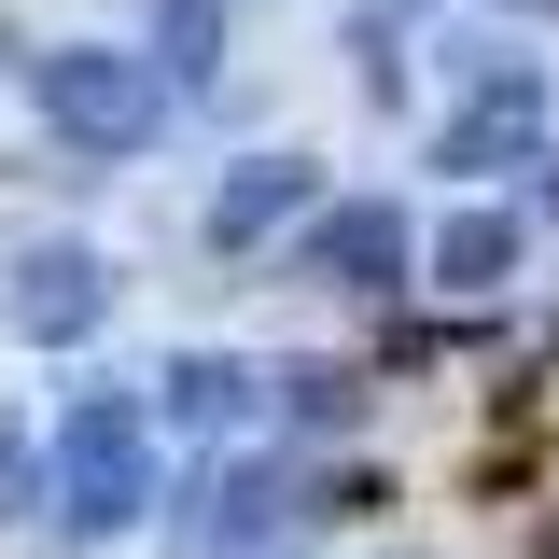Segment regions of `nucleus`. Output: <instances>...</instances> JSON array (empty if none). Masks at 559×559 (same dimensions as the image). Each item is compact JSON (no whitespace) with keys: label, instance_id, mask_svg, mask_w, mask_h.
<instances>
[{"label":"nucleus","instance_id":"6e6552de","mask_svg":"<svg viewBox=\"0 0 559 559\" xmlns=\"http://www.w3.org/2000/svg\"><path fill=\"white\" fill-rule=\"evenodd\" d=\"M14 503H28V448L0 433V518H14Z\"/></svg>","mask_w":559,"mask_h":559},{"label":"nucleus","instance_id":"39448f33","mask_svg":"<svg viewBox=\"0 0 559 559\" xmlns=\"http://www.w3.org/2000/svg\"><path fill=\"white\" fill-rule=\"evenodd\" d=\"M433 266L462 280V294H489V280L518 266V224H489V210H462V224H448V238H433Z\"/></svg>","mask_w":559,"mask_h":559},{"label":"nucleus","instance_id":"423d86ee","mask_svg":"<svg viewBox=\"0 0 559 559\" xmlns=\"http://www.w3.org/2000/svg\"><path fill=\"white\" fill-rule=\"evenodd\" d=\"M168 406H182V419H252V364H210V349H182V364H168Z\"/></svg>","mask_w":559,"mask_h":559},{"label":"nucleus","instance_id":"7ed1b4c3","mask_svg":"<svg viewBox=\"0 0 559 559\" xmlns=\"http://www.w3.org/2000/svg\"><path fill=\"white\" fill-rule=\"evenodd\" d=\"M308 266H336L349 294H392V280H406V210H378V197L322 210V238H308Z\"/></svg>","mask_w":559,"mask_h":559},{"label":"nucleus","instance_id":"0eeeda50","mask_svg":"<svg viewBox=\"0 0 559 559\" xmlns=\"http://www.w3.org/2000/svg\"><path fill=\"white\" fill-rule=\"evenodd\" d=\"M168 43H182L168 70H210V0H168Z\"/></svg>","mask_w":559,"mask_h":559},{"label":"nucleus","instance_id":"20e7f679","mask_svg":"<svg viewBox=\"0 0 559 559\" xmlns=\"http://www.w3.org/2000/svg\"><path fill=\"white\" fill-rule=\"evenodd\" d=\"M294 197H308V154H252V168H238V182L210 197V252H238V238H266V224H280Z\"/></svg>","mask_w":559,"mask_h":559},{"label":"nucleus","instance_id":"f03ea898","mask_svg":"<svg viewBox=\"0 0 559 559\" xmlns=\"http://www.w3.org/2000/svg\"><path fill=\"white\" fill-rule=\"evenodd\" d=\"M98 308H112V280H98V252H28V266H14V294H0V322H14V336H84V322H98Z\"/></svg>","mask_w":559,"mask_h":559},{"label":"nucleus","instance_id":"f257e3e1","mask_svg":"<svg viewBox=\"0 0 559 559\" xmlns=\"http://www.w3.org/2000/svg\"><path fill=\"white\" fill-rule=\"evenodd\" d=\"M43 84V112H57V140H84V154H140L154 140V70H127V57H98V43H57V57L28 70Z\"/></svg>","mask_w":559,"mask_h":559}]
</instances>
